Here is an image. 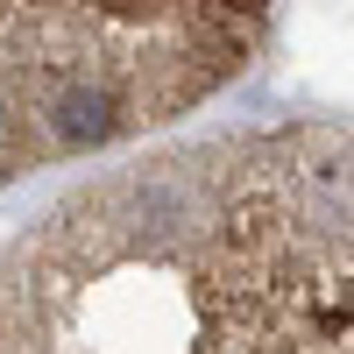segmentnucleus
<instances>
[{
    "label": "nucleus",
    "mask_w": 354,
    "mask_h": 354,
    "mask_svg": "<svg viewBox=\"0 0 354 354\" xmlns=\"http://www.w3.org/2000/svg\"><path fill=\"white\" fill-rule=\"evenodd\" d=\"M354 354V128L277 121L71 185L0 248V354Z\"/></svg>",
    "instance_id": "1"
},
{
    "label": "nucleus",
    "mask_w": 354,
    "mask_h": 354,
    "mask_svg": "<svg viewBox=\"0 0 354 354\" xmlns=\"http://www.w3.org/2000/svg\"><path fill=\"white\" fill-rule=\"evenodd\" d=\"M270 36V0H0V198L156 142Z\"/></svg>",
    "instance_id": "2"
}]
</instances>
